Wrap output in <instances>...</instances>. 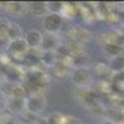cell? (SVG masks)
Segmentation results:
<instances>
[{
	"label": "cell",
	"mask_w": 124,
	"mask_h": 124,
	"mask_svg": "<svg viewBox=\"0 0 124 124\" xmlns=\"http://www.w3.org/2000/svg\"><path fill=\"white\" fill-rule=\"evenodd\" d=\"M71 81L78 87H87L92 82V73L89 68L86 67H73L71 71Z\"/></svg>",
	"instance_id": "6da1fadb"
},
{
	"label": "cell",
	"mask_w": 124,
	"mask_h": 124,
	"mask_svg": "<svg viewBox=\"0 0 124 124\" xmlns=\"http://www.w3.org/2000/svg\"><path fill=\"white\" fill-rule=\"evenodd\" d=\"M26 104V112L31 113V114H39L41 113L45 107H46V98L44 94H39V93H34V94L29 96L25 99Z\"/></svg>",
	"instance_id": "7a4b0ae2"
},
{
	"label": "cell",
	"mask_w": 124,
	"mask_h": 124,
	"mask_svg": "<svg viewBox=\"0 0 124 124\" xmlns=\"http://www.w3.org/2000/svg\"><path fill=\"white\" fill-rule=\"evenodd\" d=\"M44 29L46 31V34H55L62 29L63 26V16L60 14H47L44 17Z\"/></svg>",
	"instance_id": "3957f363"
},
{
	"label": "cell",
	"mask_w": 124,
	"mask_h": 124,
	"mask_svg": "<svg viewBox=\"0 0 124 124\" xmlns=\"http://www.w3.org/2000/svg\"><path fill=\"white\" fill-rule=\"evenodd\" d=\"M61 46L60 39L55 34H45L42 36V42H41L40 48L42 52H56L58 47Z\"/></svg>",
	"instance_id": "277c9868"
},
{
	"label": "cell",
	"mask_w": 124,
	"mask_h": 124,
	"mask_svg": "<svg viewBox=\"0 0 124 124\" xmlns=\"http://www.w3.org/2000/svg\"><path fill=\"white\" fill-rule=\"evenodd\" d=\"M27 50H29V47L24 39L10 41L6 47V51L14 57H24L27 54Z\"/></svg>",
	"instance_id": "5b68a950"
},
{
	"label": "cell",
	"mask_w": 124,
	"mask_h": 124,
	"mask_svg": "<svg viewBox=\"0 0 124 124\" xmlns=\"http://www.w3.org/2000/svg\"><path fill=\"white\" fill-rule=\"evenodd\" d=\"M68 37L70 40L77 41V42H87V41L91 39V32L88 30L79 27V26H72L68 30Z\"/></svg>",
	"instance_id": "8992f818"
},
{
	"label": "cell",
	"mask_w": 124,
	"mask_h": 124,
	"mask_svg": "<svg viewBox=\"0 0 124 124\" xmlns=\"http://www.w3.org/2000/svg\"><path fill=\"white\" fill-rule=\"evenodd\" d=\"M42 34L39 30H29L24 36V40L29 48H39L42 42Z\"/></svg>",
	"instance_id": "52a82bcc"
},
{
	"label": "cell",
	"mask_w": 124,
	"mask_h": 124,
	"mask_svg": "<svg viewBox=\"0 0 124 124\" xmlns=\"http://www.w3.org/2000/svg\"><path fill=\"white\" fill-rule=\"evenodd\" d=\"M71 71H72V68L68 65H66L65 62H61V61H57L56 63L51 67L52 76L56 79H60V81L67 78L68 76H71Z\"/></svg>",
	"instance_id": "ba28073f"
},
{
	"label": "cell",
	"mask_w": 124,
	"mask_h": 124,
	"mask_svg": "<svg viewBox=\"0 0 124 124\" xmlns=\"http://www.w3.org/2000/svg\"><path fill=\"white\" fill-rule=\"evenodd\" d=\"M26 98H10L8 99V109L13 114H23L26 112V104H25Z\"/></svg>",
	"instance_id": "9c48e42d"
},
{
	"label": "cell",
	"mask_w": 124,
	"mask_h": 124,
	"mask_svg": "<svg viewBox=\"0 0 124 124\" xmlns=\"http://www.w3.org/2000/svg\"><path fill=\"white\" fill-rule=\"evenodd\" d=\"M5 10L11 16H21L27 10V4L21 1H10L5 4Z\"/></svg>",
	"instance_id": "30bf717a"
},
{
	"label": "cell",
	"mask_w": 124,
	"mask_h": 124,
	"mask_svg": "<svg viewBox=\"0 0 124 124\" xmlns=\"http://www.w3.org/2000/svg\"><path fill=\"white\" fill-rule=\"evenodd\" d=\"M27 10L35 16H46L47 11V3L45 1H32L27 3Z\"/></svg>",
	"instance_id": "8fae6325"
},
{
	"label": "cell",
	"mask_w": 124,
	"mask_h": 124,
	"mask_svg": "<svg viewBox=\"0 0 124 124\" xmlns=\"http://www.w3.org/2000/svg\"><path fill=\"white\" fill-rule=\"evenodd\" d=\"M66 48H67L68 54H70L72 57L85 55V51H86L85 44L77 42V41H73V40H70V41H68L67 45H66Z\"/></svg>",
	"instance_id": "7c38bea8"
},
{
	"label": "cell",
	"mask_w": 124,
	"mask_h": 124,
	"mask_svg": "<svg viewBox=\"0 0 124 124\" xmlns=\"http://www.w3.org/2000/svg\"><path fill=\"white\" fill-rule=\"evenodd\" d=\"M9 88L6 89V93L10 96V98H25V88L17 83V82H11L8 83Z\"/></svg>",
	"instance_id": "4fadbf2b"
},
{
	"label": "cell",
	"mask_w": 124,
	"mask_h": 124,
	"mask_svg": "<svg viewBox=\"0 0 124 124\" xmlns=\"http://www.w3.org/2000/svg\"><path fill=\"white\" fill-rule=\"evenodd\" d=\"M109 70H110L112 72H114L116 75L124 72V55H123V54L110 58Z\"/></svg>",
	"instance_id": "5bb4252c"
},
{
	"label": "cell",
	"mask_w": 124,
	"mask_h": 124,
	"mask_svg": "<svg viewBox=\"0 0 124 124\" xmlns=\"http://www.w3.org/2000/svg\"><path fill=\"white\" fill-rule=\"evenodd\" d=\"M8 40L9 42L10 41H15V40H20L23 39V32H21V27H20L17 24L15 23H11L9 26V30H8Z\"/></svg>",
	"instance_id": "9a60e30c"
},
{
	"label": "cell",
	"mask_w": 124,
	"mask_h": 124,
	"mask_svg": "<svg viewBox=\"0 0 124 124\" xmlns=\"http://www.w3.org/2000/svg\"><path fill=\"white\" fill-rule=\"evenodd\" d=\"M103 48H104V51L107 54L112 55L113 57L118 56V55H122V51H123L122 46L117 42H106L104 46H103Z\"/></svg>",
	"instance_id": "2e32d148"
},
{
	"label": "cell",
	"mask_w": 124,
	"mask_h": 124,
	"mask_svg": "<svg viewBox=\"0 0 124 124\" xmlns=\"http://www.w3.org/2000/svg\"><path fill=\"white\" fill-rule=\"evenodd\" d=\"M65 4L61 1H48L47 3V11L48 14H60L63 11Z\"/></svg>",
	"instance_id": "e0dca14e"
},
{
	"label": "cell",
	"mask_w": 124,
	"mask_h": 124,
	"mask_svg": "<svg viewBox=\"0 0 124 124\" xmlns=\"http://www.w3.org/2000/svg\"><path fill=\"white\" fill-rule=\"evenodd\" d=\"M40 60H41L42 63H45L46 66H48L51 68L57 62V60H56V52H42Z\"/></svg>",
	"instance_id": "ac0fdd59"
},
{
	"label": "cell",
	"mask_w": 124,
	"mask_h": 124,
	"mask_svg": "<svg viewBox=\"0 0 124 124\" xmlns=\"http://www.w3.org/2000/svg\"><path fill=\"white\" fill-rule=\"evenodd\" d=\"M66 117L63 114H61L58 112H54L45 119L46 120V124H63Z\"/></svg>",
	"instance_id": "d6986e66"
},
{
	"label": "cell",
	"mask_w": 124,
	"mask_h": 124,
	"mask_svg": "<svg viewBox=\"0 0 124 124\" xmlns=\"http://www.w3.org/2000/svg\"><path fill=\"white\" fill-rule=\"evenodd\" d=\"M10 23L8 19L5 17H0V37H8V30L10 26Z\"/></svg>",
	"instance_id": "ffe728a7"
},
{
	"label": "cell",
	"mask_w": 124,
	"mask_h": 124,
	"mask_svg": "<svg viewBox=\"0 0 124 124\" xmlns=\"http://www.w3.org/2000/svg\"><path fill=\"white\" fill-rule=\"evenodd\" d=\"M5 108H8V98L4 92H0V113H3Z\"/></svg>",
	"instance_id": "44dd1931"
},
{
	"label": "cell",
	"mask_w": 124,
	"mask_h": 124,
	"mask_svg": "<svg viewBox=\"0 0 124 124\" xmlns=\"http://www.w3.org/2000/svg\"><path fill=\"white\" fill-rule=\"evenodd\" d=\"M63 124H82L78 119H76V118H71V117H66V119H65V122H63Z\"/></svg>",
	"instance_id": "7402d4cb"
},
{
	"label": "cell",
	"mask_w": 124,
	"mask_h": 124,
	"mask_svg": "<svg viewBox=\"0 0 124 124\" xmlns=\"http://www.w3.org/2000/svg\"><path fill=\"white\" fill-rule=\"evenodd\" d=\"M103 124H114V123H113V122H104Z\"/></svg>",
	"instance_id": "603a6c76"
},
{
	"label": "cell",
	"mask_w": 124,
	"mask_h": 124,
	"mask_svg": "<svg viewBox=\"0 0 124 124\" xmlns=\"http://www.w3.org/2000/svg\"><path fill=\"white\" fill-rule=\"evenodd\" d=\"M0 85H1V76H0Z\"/></svg>",
	"instance_id": "cb8c5ba5"
},
{
	"label": "cell",
	"mask_w": 124,
	"mask_h": 124,
	"mask_svg": "<svg viewBox=\"0 0 124 124\" xmlns=\"http://www.w3.org/2000/svg\"><path fill=\"white\" fill-rule=\"evenodd\" d=\"M122 48H123V51H124V44H123V46H122Z\"/></svg>",
	"instance_id": "d4e9b609"
},
{
	"label": "cell",
	"mask_w": 124,
	"mask_h": 124,
	"mask_svg": "<svg viewBox=\"0 0 124 124\" xmlns=\"http://www.w3.org/2000/svg\"><path fill=\"white\" fill-rule=\"evenodd\" d=\"M123 35H124V27H123Z\"/></svg>",
	"instance_id": "484cf974"
}]
</instances>
